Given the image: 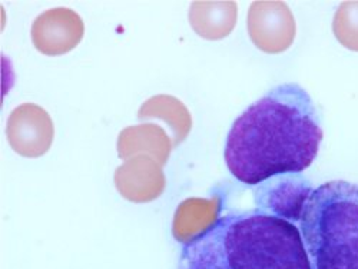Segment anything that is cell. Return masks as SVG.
Segmentation results:
<instances>
[{"mask_svg":"<svg viewBox=\"0 0 358 269\" xmlns=\"http://www.w3.org/2000/svg\"><path fill=\"white\" fill-rule=\"evenodd\" d=\"M324 132L313 98L296 83L275 86L250 105L227 136L228 170L245 185L301 173L315 161Z\"/></svg>","mask_w":358,"mask_h":269,"instance_id":"1","label":"cell"},{"mask_svg":"<svg viewBox=\"0 0 358 269\" xmlns=\"http://www.w3.org/2000/svg\"><path fill=\"white\" fill-rule=\"evenodd\" d=\"M176 269H314L292 221L265 211L220 218L187 244Z\"/></svg>","mask_w":358,"mask_h":269,"instance_id":"2","label":"cell"},{"mask_svg":"<svg viewBox=\"0 0 358 269\" xmlns=\"http://www.w3.org/2000/svg\"><path fill=\"white\" fill-rule=\"evenodd\" d=\"M295 221L314 269H358V184L330 181L318 187Z\"/></svg>","mask_w":358,"mask_h":269,"instance_id":"3","label":"cell"},{"mask_svg":"<svg viewBox=\"0 0 358 269\" xmlns=\"http://www.w3.org/2000/svg\"><path fill=\"white\" fill-rule=\"evenodd\" d=\"M248 34L252 43L262 52L282 53L294 43L296 23L284 2L258 0L248 10Z\"/></svg>","mask_w":358,"mask_h":269,"instance_id":"4","label":"cell"},{"mask_svg":"<svg viewBox=\"0 0 358 269\" xmlns=\"http://www.w3.org/2000/svg\"><path fill=\"white\" fill-rule=\"evenodd\" d=\"M53 136L55 128L50 115L36 103H22L8 117V142L23 158L43 157L52 146Z\"/></svg>","mask_w":358,"mask_h":269,"instance_id":"5","label":"cell"},{"mask_svg":"<svg viewBox=\"0 0 358 269\" xmlns=\"http://www.w3.org/2000/svg\"><path fill=\"white\" fill-rule=\"evenodd\" d=\"M83 34L82 17L68 8L45 10L34 20L31 29L34 46L46 56L66 54L80 43Z\"/></svg>","mask_w":358,"mask_h":269,"instance_id":"6","label":"cell"},{"mask_svg":"<svg viewBox=\"0 0 358 269\" xmlns=\"http://www.w3.org/2000/svg\"><path fill=\"white\" fill-rule=\"evenodd\" d=\"M113 182L117 192L134 203L155 201L166 187L162 165L148 155L134 157L116 168Z\"/></svg>","mask_w":358,"mask_h":269,"instance_id":"7","label":"cell"},{"mask_svg":"<svg viewBox=\"0 0 358 269\" xmlns=\"http://www.w3.org/2000/svg\"><path fill=\"white\" fill-rule=\"evenodd\" d=\"M172 139L157 124H141L122 129L117 138V155L128 161L138 155L154 158L159 165H165L172 151Z\"/></svg>","mask_w":358,"mask_h":269,"instance_id":"8","label":"cell"},{"mask_svg":"<svg viewBox=\"0 0 358 269\" xmlns=\"http://www.w3.org/2000/svg\"><path fill=\"white\" fill-rule=\"evenodd\" d=\"M220 209L221 202L218 198H189L182 201L178 205L172 221L173 238L184 245L191 244L220 219Z\"/></svg>","mask_w":358,"mask_h":269,"instance_id":"9","label":"cell"},{"mask_svg":"<svg viewBox=\"0 0 358 269\" xmlns=\"http://www.w3.org/2000/svg\"><path fill=\"white\" fill-rule=\"evenodd\" d=\"M235 2H194L189 9V23L194 32L206 41L227 38L236 24Z\"/></svg>","mask_w":358,"mask_h":269,"instance_id":"10","label":"cell"},{"mask_svg":"<svg viewBox=\"0 0 358 269\" xmlns=\"http://www.w3.org/2000/svg\"><path fill=\"white\" fill-rule=\"evenodd\" d=\"M138 117L145 119H161L172 132V145L176 147L181 145L192 129V116L188 108L172 95H157L145 101L139 110Z\"/></svg>","mask_w":358,"mask_h":269,"instance_id":"11","label":"cell"},{"mask_svg":"<svg viewBox=\"0 0 358 269\" xmlns=\"http://www.w3.org/2000/svg\"><path fill=\"white\" fill-rule=\"evenodd\" d=\"M333 32L347 49L358 52V2H344L333 20Z\"/></svg>","mask_w":358,"mask_h":269,"instance_id":"12","label":"cell"}]
</instances>
